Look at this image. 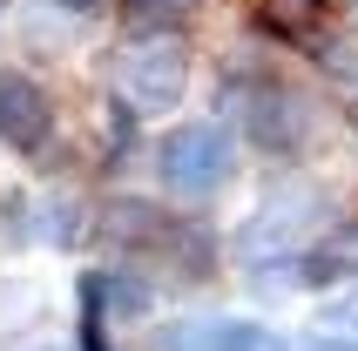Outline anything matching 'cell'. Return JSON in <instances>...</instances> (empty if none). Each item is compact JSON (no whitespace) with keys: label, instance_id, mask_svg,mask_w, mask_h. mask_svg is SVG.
<instances>
[{"label":"cell","instance_id":"obj_5","mask_svg":"<svg viewBox=\"0 0 358 351\" xmlns=\"http://www.w3.org/2000/svg\"><path fill=\"white\" fill-rule=\"evenodd\" d=\"M48 136H55L48 88L34 75H20V68H0V142H14L20 156H34V149H48Z\"/></svg>","mask_w":358,"mask_h":351},{"label":"cell","instance_id":"obj_3","mask_svg":"<svg viewBox=\"0 0 358 351\" xmlns=\"http://www.w3.org/2000/svg\"><path fill=\"white\" fill-rule=\"evenodd\" d=\"M230 169H237V156H230V136L217 122H182V129L162 136V182L176 196H189V203L217 196L230 182Z\"/></svg>","mask_w":358,"mask_h":351},{"label":"cell","instance_id":"obj_1","mask_svg":"<svg viewBox=\"0 0 358 351\" xmlns=\"http://www.w3.org/2000/svg\"><path fill=\"white\" fill-rule=\"evenodd\" d=\"M108 81H115V95L129 101L136 115H162V108H176L182 88H189V48H182L169 27L136 34V41H122V48H115Z\"/></svg>","mask_w":358,"mask_h":351},{"label":"cell","instance_id":"obj_12","mask_svg":"<svg viewBox=\"0 0 358 351\" xmlns=\"http://www.w3.org/2000/svg\"><path fill=\"white\" fill-rule=\"evenodd\" d=\"M352 129H358V108H352Z\"/></svg>","mask_w":358,"mask_h":351},{"label":"cell","instance_id":"obj_10","mask_svg":"<svg viewBox=\"0 0 358 351\" xmlns=\"http://www.w3.org/2000/svg\"><path fill=\"white\" fill-rule=\"evenodd\" d=\"M331 324H345V331H358V297H345V304H331Z\"/></svg>","mask_w":358,"mask_h":351},{"label":"cell","instance_id":"obj_4","mask_svg":"<svg viewBox=\"0 0 358 351\" xmlns=\"http://www.w3.org/2000/svg\"><path fill=\"white\" fill-rule=\"evenodd\" d=\"M243 122H250V142L264 156H304L311 136H318V101L304 88H291V81H264L243 101Z\"/></svg>","mask_w":358,"mask_h":351},{"label":"cell","instance_id":"obj_13","mask_svg":"<svg viewBox=\"0 0 358 351\" xmlns=\"http://www.w3.org/2000/svg\"><path fill=\"white\" fill-rule=\"evenodd\" d=\"M0 14H7V0H0Z\"/></svg>","mask_w":358,"mask_h":351},{"label":"cell","instance_id":"obj_11","mask_svg":"<svg viewBox=\"0 0 358 351\" xmlns=\"http://www.w3.org/2000/svg\"><path fill=\"white\" fill-rule=\"evenodd\" d=\"M55 7H68V14H88V7H95V0H55Z\"/></svg>","mask_w":358,"mask_h":351},{"label":"cell","instance_id":"obj_7","mask_svg":"<svg viewBox=\"0 0 358 351\" xmlns=\"http://www.w3.org/2000/svg\"><path fill=\"white\" fill-rule=\"evenodd\" d=\"M304 271H311V284H331V277H358V223H331V230L304 250Z\"/></svg>","mask_w":358,"mask_h":351},{"label":"cell","instance_id":"obj_9","mask_svg":"<svg viewBox=\"0 0 358 351\" xmlns=\"http://www.w3.org/2000/svg\"><path fill=\"white\" fill-rule=\"evenodd\" d=\"M129 7H136L142 20L156 14V27H169V20H176V14H189V7H196V0H129Z\"/></svg>","mask_w":358,"mask_h":351},{"label":"cell","instance_id":"obj_8","mask_svg":"<svg viewBox=\"0 0 358 351\" xmlns=\"http://www.w3.org/2000/svg\"><path fill=\"white\" fill-rule=\"evenodd\" d=\"M311 55H318V68L324 75H338V81H358V34H318L311 41Z\"/></svg>","mask_w":358,"mask_h":351},{"label":"cell","instance_id":"obj_2","mask_svg":"<svg viewBox=\"0 0 358 351\" xmlns=\"http://www.w3.org/2000/svg\"><path fill=\"white\" fill-rule=\"evenodd\" d=\"M331 203H324L318 189H304V182H278V189L257 203V216L243 223V236H237V250L250 257V264H278V257H291V250H311L331 223Z\"/></svg>","mask_w":358,"mask_h":351},{"label":"cell","instance_id":"obj_6","mask_svg":"<svg viewBox=\"0 0 358 351\" xmlns=\"http://www.w3.org/2000/svg\"><path fill=\"white\" fill-rule=\"evenodd\" d=\"M95 230L101 243H115V250H156L162 230H169V216L156 203H142V196H108L95 210Z\"/></svg>","mask_w":358,"mask_h":351}]
</instances>
